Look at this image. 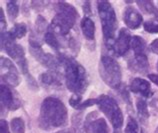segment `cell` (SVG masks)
Here are the masks:
<instances>
[{"label":"cell","mask_w":158,"mask_h":133,"mask_svg":"<svg viewBox=\"0 0 158 133\" xmlns=\"http://www.w3.org/2000/svg\"><path fill=\"white\" fill-rule=\"evenodd\" d=\"M117 91L119 92L120 96H121V97L123 98V100H124V101H126V102H127V104H129V105H130V104H131V102H130V96H129V93H128V90H127L126 87L122 84V86L120 87V88H119Z\"/></svg>","instance_id":"obj_28"},{"label":"cell","mask_w":158,"mask_h":133,"mask_svg":"<svg viewBox=\"0 0 158 133\" xmlns=\"http://www.w3.org/2000/svg\"><path fill=\"white\" fill-rule=\"evenodd\" d=\"M6 10L8 17H9L10 21L13 22L14 20L17 18L19 14V5L16 1H8L6 4Z\"/></svg>","instance_id":"obj_20"},{"label":"cell","mask_w":158,"mask_h":133,"mask_svg":"<svg viewBox=\"0 0 158 133\" xmlns=\"http://www.w3.org/2000/svg\"><path fill=\"white\" fill-rule=\"evenodd\" d=\"M1 49L5 51L16 63L23 74H28V63L21 45L15 43V38L10 31L1 33Z\"/></svg>","instance_id":"obj_7"},{"label":"cell","mask_w":158,"mask_h":133,"mask_svg":"<svg viewBox=\"0 0 158 133\" xmlns=\"http://www.w3.org/2000/svg\"><path fill=\"white\" fill-rule=\"evenodd\" d=\"M26 80H27L28 87L31 90H38V85H37V82L34 79V77H32V75H30V74H27Z\"/></svg>","instance_id":"obj_30"},{"label":"cell","mask_w":158,"mask_h":133,"mask_svg":"<svg viewBox=\"0 0 158 133\" xmlns=\"http://www.w3.org/2000/svg\"><path fill=\"white\" fill-rule=\"evenodd\" d=\"M123 21L129 29L135 30L141 26L143 22V17L138 10H136L134 7L129 6L123 11Z\"/></svg>","instance_id":"obj_12"},{"label":"cell","mask_w":158,"mask_h":133,"mask_svg":"<svg viewBox=\"0 0 158 133\" xmlns=\"http://www.w3.org/2000/svg\"><path fill=\"white\" fill-rule=\"evenodd\" d=\"M137 4H138L141 11L144 13L154 14V16L158 15V9L154 6L152 1H137Z\"/></svg>","instance_id":"obj_21"},{"label":"cell","mask_w":158,"mask_h":133,"mask_svg":"<svg viewBox=\"0 0 158 133\" xmlns=\"http://www.w3.org/2000/svg\"><path fill=\"white\" fill-rule=\"evenodd\" d=\"M11 34L13 35L14 38H22L26 35L27 33V26L25 23H16L14 27L10 30Z\"/></svg>","instance_id":"obj_22"},{"label":"cell","mask_w":158,"mask_h":133,"mask_svg":"<svg viewBox=\"0 0 158 133\" xmlns=\"http://www.w3.org/2000/svg\"><path fill=\"white\" fill-rule=\"evenodd\" d=\"M131 39L132 36L130 35L129 31L125 28H122L118 33L117 39L114 41L113 50L118 56H123L129 51L131 47Z\"/></svg>","instance_id":"obj_11"},{"label":"cell","mask_w":158,"mask_h":133,"mask_svg":"<svg viewBox=\"0 0 158 133\" xmlns=\"http://www.w3.org/2000/svg\"><path fill=\"white\" fill-rule=\"evenodd\" d=\"M145 31L149 33H158V15L145 21L143 24Z\"/></svg>","instance_id":"obj_24"},{"label":"cell","mask_w":158,"mask_h":133,"mask_svg":"<svg viewBox=\"0 0 158 133\" xmlns=\"http://www.w3.org/2000/svg\"><path fill=\"white\" fill-rule=\"evenodd\" d=\"M154 133H158V127L156 128V130H155V132Z\"/></svg>","instance_id":"obj_39"},{"label":"cell","mask_w":158,"mask_h":133,"mask_svg":"<svg viewBox=\"0 0 158 133\" xmlns=\"http://www.w3.org/2000/svg\"><path fill=\"white\" fill-rule=\"evenodd\" d=\"M36 28L37 30L40 31V32H46L49 27H48V24L46 22V19H45L43 16L39 15L38 17L36 19Z\"/></svg>","instance_id":"obj_26"},{"label":"cell","mask_w":158,"mask_h":133,"mask_svg":"<svg viewBox=\"0 0 158 133\" xmlns=\"http://www.w3.org/2000/svg\"><path fill=\"white\" fill-rule=\"evenodd\" d=\"M97 9L99 13V18L101 21L103 38L105 45L109 48H113V41L115 38L116 30H117L118 21L116 13L112 7L111 3L102 0L97 2Z\"/></svg>","instance_id":"obj_4"},{"label":"cell","mask_w":158,"mask_h":133,"mask_svg":"<svg viewBox=\"0 0 158 133\" xmlns=\"http://www.w3.org/2000/svg\"><path fill=\"white\" fill-rule=\"evenodd\" d=\"M54 10L56 14L52 18L50 29L55 34L66 37L75 25L79 17L78 12L73 5L64 1L54 3Z\"/></svg>","instance_id":"obj_3"},{"label":"cell","mask_w":158,"mask_h":133,"mask_svg":"<svg viewBox=\"0 0 158 133\" xmlns=\"http://www.w3.org/2000/svg\"><path fill=\"white\" fill-rule=\"evenodd\" d=\"M39 79L44 86H49L52 87V88H60L62 85L59 80V74L51 71L40 74Z\"/></svg>","instance_id":"obj_15"},{"label":"cell","mask_w":158,"mask_h":133,"mask_svg":"<svg viewBox=\"0 0 158 133\" xmlns=\"http://www.w3.org/2000/svg\"><path fill=\"white\" fill-rule=\"evenodd\" d=\"M0 133H10L8 123L4 119H1V122H0Z\"/></svg>","instance_id":"obj_32"},{"label":"cell","mask_w":158,"mask_h":133,"mask_svg":"<svg viewBox=\"0 0 158 133\" xmlns=\"http://www.w3.org/2000/svg\"><path fill=\"white\" fill-rule=\"evenodd\" d=\"M128 67L133 72L146 74L149 70V61L147 55H134L128 60Z\"/></svg>","instance_id":"obj_13"},{"label":"cell","mask_w":158,"mask_h":133,"mask_svg":"<svg viewBox=\"0 0 158 133\" xmlns=\"http://www.w3.org/2000/svg\"><path fill=\"white\" fill-rule=\"evenodd\" d=\"M97 105L109 120L114 133H120L124 123V117L117 101L109 95L102 94L97 98Z\"/></svg>","instance_id":"obj_6"},{"label":"cell","mask_w":158,"mask_h":133,"mask_svg":"<svg viewBox=\"0 0 158 133\" xmlns=\"http://www.w3.org/2000/svg\"><path fill=\"white\" fill-rule=\"evenodd\" d=\"M149 48H150L151 52L155 53V54H158V38L152 41L151 44H150V46H149Z\"/></svg>","instance_id":"obj_35"},{"label":"cell","mask_w":158,"mask_h":133,"mask_svg":"<svg viewBox=\"0 0 158 133\" xmlns=\"http://www.w3.org/2000/svg\"><path fill=\"white\" fill-rule=\"evenodd\" d=\"M67 122L68 113L64 103L56 97L45 98L41 104L38 118L40 128L50 130L52 128L65 126Z\"/></svg>","instance_id":"obj_1"},{"label":"cell","mask_w":158,"mask_h":133,"mask_svg":"<svg viewBox=\"0 0 158 133\" xmlns=\"http://www.w3.org/2000/svg\"><path fill=\"white\" fill-rule=\"evenodd\" d=\"M43 3H44L43 1H32L31 2L32 7L37 11H41L45 6H46V5H41V4H43Z\"/></svg>","instance_id":"obj_34"},{"label":"cell","mask_w":158,"mask_h":133,"mask_svg":"<svg viewBox=\"0 0 158 133\" xmlns=\"http://www.w3.org/2000/svg\"><path fill=\"white\" fill-rule=\"evenodd\" d=\"M1 80L6 85L16 87L20 83V76L18 70L10 59L1 57Z\"/></svg>","instance_id":"obj_8"},{"label":"cell","mask_w":158,"mask_h":133,"mask_svg":"<svg viewBox=\"0 0 158 133\" xmlns=\"http://www.w3.org/2000/svg\"><path fill=\"white\" fill-rule=\"evenodd\" d=\"M95 104H97V99H87V100L81 102L75 109L77 110H83V109H86L90 106H93Z\"/></svg>","instance_id":"obj_27"},{"label":"cell","mask_w":158,"mask_h":133,"mask_svg":"<svg viewBox=\"0 0 158 133\" xmlns=\"http://www.w3.org/2000/svg\"><path fill=\"white\" fill-rule=\"evenodd\" d=\"M84 129L87 133H109L106 120L98 117L97 112H91L87 115L84 122Z\"/></svg>","instance_id":"obj_10"},{"label":"cell","mask_w":158,"mask_h":133,"mask_svg":"<svg viewBox=\"0 0 158 133\" xmlns=\"http://www.w3.org/2000/svg\"><path fill=\"white\" fill-rule=\"evenodd\" d=\"M44 41L47 45H49V47H51L53 50L59 51V49L61 47V44L59 42V40L56 37L55 33H54L50 28L44 33Z\"/></svg>","instance_id":"obj_19"},{"label":"cell","mask_w":158,"mask_h":133,"mask_svg":"<svg viewBox=\"0 0 158 133\" xmlns=\"http://www.w3.org/2000/svg\"><path fill=\"white\" fill-rule=\"evenodd\" d=\"M60 64L64 67L66 87L75 94H82L88 86L86 70L74 58L60 54L58 56Z\"/></svg>","instance_id":"obj_2"},{"label":"cell","mask_w":158,"mask_h":133,"mask_svg":"<svg viewBox=\"0 0 158 133\" xmlns=\"http://www.w3.org/2000/svg\"><path fill=\"white\" fill-rule=\"evenodd\" d=\"M136 107H137V115H138L141 123L146 124L149 119V111H148L146 101L141 98L137 99Z\"/></svg>","instance_id":"obj_18"},{"label":"cell","mask_w":158,"mask_h":133,"mask_svg":"<svg viewBox=\"0 0 158 133\" xmlns=\"http://www.w3.org/2000/svg\"><path fill=\"white\" fill-rule=\"evenodd\" d=\"M90 1H85L84 3H83V11H84V13L86 15H91L92 14V10H91V5H90Z\"/></svg>","instance_id":"obj_33"},{"label":"cell","mask_w":158,"mask_h":133,"mask_svg":"<svg viewBox=\"0 0 158 133\" xmlns=\"http://www.w3.org/2000/svg\"><path fill=\"white\" fill-rule=\"evenodd\" d=\"M80 27L84 37L87 40H94L95 35V24L92 21V19L89 18L88 16H85L82 18L80 22Z\"/></svg>","instance_id":"obj_16"},{"label":"cell","mask_w":158,"mask_h":133,"mask_svg":"<svg viewBox=\"0 0 158 133\" xmlns=\"http://www.w3.org/2000/svg\"><path fill=\"white\" fill-rule=\"evenodd\" d=\"M55 133H75L72 128H67V129H63V130H60V131H57Z\"/></svg>","instance_id":"obj_37"},{"label":"cell","mask_w":158,"mask_h":133,"mask_svg":"<svg viewBox=\"0 0 158 133\" xmlns=\"http://www.w3.org/2000/svg\"><path fill=\"white\" fill-rule=\"evenodd\" d=\"M148 77L153 83H155V84L158 86V75H156V74H149Z\"/></svg>","instance_id":"obj_36"},{"label":"cell","mask_w":158,"mask_h":133,"mask_svg":"<svg viewBox=\"0 0 158 133\" xmlns=\"http://www.w3.org/2000/svg\"><path fill=\"white\" fill-rule=\"evenodd\" d=\"M81 101V94H75L73 93V95L69 98V104L72 107L76 108L79 104H80Z\"/></svg>","instance_id":"obj_29"},{"label":"cell","mask_w":158,"mask_h":133,"mask_svg":"<svg viewBox=\"0 0 158 133\" xmlns=\"http://www.w3.org/2000/svg\"><path fill=\"white\" fill-rule=\"evenodd\" d=\"M129 88L133 93L141 94L143 97L151 96V86L149 81L143 78H134L130 81Z\"/></svg>","instance_id":"obj_14"},{"label":"cell","mask_w":158,"mask_h":133,"mask_svg":"<svg viewBox=\"0 0 158 133\" xmlns=\"http://www.w3.org/2000/svg\"><path fill=\"white\" fill-rule=\"evenodd\" d=\"M11 130L13 133H25V123L20 117H15L11 120Z\"/></svg>","instance_id":"obj_23"},{"label":"cell","mask_w":158,"mask_h":133,"mask_svg":"<svg viewBox=\"0 0 158 133\" xmlns=\"http://www.w3.org/2000/svg\"><path fill=\"white\" fill-rule=\"evenodd\" d=\"M99 74L102 80L112 89L122 86V71L117 61L110 55H102L99 62Z\"/></svg>","instance_id":"obj_5"},{"label":"cell","mask_w":158,"mask_h":133,"mask_svg":"<svg viewBox=\"0 0 158 133\" xmlns=\"http://www.w3.org/2000/svg\"><path fill=\"white\" fill-rule=\"evenodd\" d=\"M131 47L133 49V52H134V55H145L146 54V42L139 36H132Z\"/></svg>","instance_id":"obj_17"},{"label":"cell","mask_w":158,"mask_h":133,"mask_svg":"<svg viewBox=\"0 0 158 133\" xmlns=\"http://www.w3.org/2000/svg\"><path fill=\"white\" fill-rule=\"evenodd\" d=\"M6 84L0 85V97H1V110L6 108L8 110H17L21 106V100Z\"/></svg>","instance_id":"obj_9"},{"label":"cell","mask_w":158,"mask_h":133,"mask_svg":"<svg viewBox=\"0 0 158 133\" xmlns=\"http://www.w3.org/2000/svg\"><path fill=\"white\" fill-rule=\"evenodd\" d=\"M138 123L133 117H129L127 120V124L124 133H138Z\"/></svg>","instance_id":"obj_25"},{"label":"cell","mask_w":158,"mask_h":133,"mask_svg":"<svg viewBox=\"0 0 158 133\" xmlns=\"http://www.w3.org/2000/svg\"><path fill=\"white\" fill-rule=\"evenodd\" d=\"M125 3H127V4H130V3H133L132 1H125Z\"/></svg>","instance_id":"obj_38"},{"label":"cell","mask_w":158,"mask_h":133,"mask_svg":"<svg viewBox=\"0 0 158 133\" xmlns=\"http://www.w3.org/2000/svg\"><path fill=\"white\" fill-rule=\"evenodd\" d=\"M0 22H1V33L3 32H6V26H7V24H6V20H5V16H4V10L2 9H0Z\"/></svg>","instance_id":"obj_31"}]
</instances>
